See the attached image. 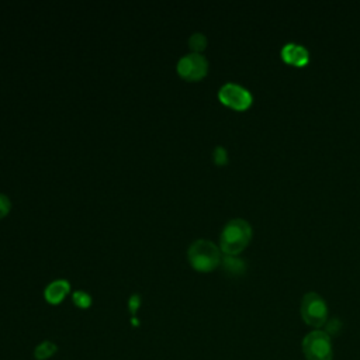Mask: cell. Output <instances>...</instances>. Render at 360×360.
Wrapping results in <instances>:
<instances>
[{
  "mask_svg": "<svg viewBox=\"0 0 360 360\" xmlns=\"http://www.w3.org/2000/svg\"><path fill=\"white\" fill-rule=\"evenodd\" d=\"M58 347L53 342H49V340H45L42 343H39L35 350H34V357L37 360H46L49 357H52L55 353H56Z\"/></svg>",
  "mask_w": 360,
  "mask_h": 360,
  "instance_id": "9c48e42d",
  "label": "cell"
},
{
  "mask_svg": "<svg viewBox=\"0 0 360 360\" xmlns=\"http://www.w3.org/2000/svg\"><path fill=\"white\" fill-rule=\"evenodd\" d=\"M281 58L290 65L304 66L309 59V52L301 44L288 42L281 48Z\"/></svg>",
  "mask_w": 360,
  "mask_h": 360,
  "instance_id": "52a82bcc",
  "label": "cell"
},
{
  "mask_svg": "<svg viewBox=\"0 0 360 360\" xmlns=\"http://www.w3.org/2000/svg\"><path fill=\"white\" fill-rule=\"evenodd\" d=\"M139 305H141V297H139L138 294H134V295L128 300V308H129V311H131L132 315L136 314Z\"/></svg>",
  "mask_w": 360,
  "mask_h": 360,
  "instance_id": "9a60e30c",
  "label": "cell"
},
{
  "mask_svg": "<svg viewBox=\"0 0 360 360\" xmlns=\"http://www.w3.org/2000/svg\"><path fill=\"white\" fill-rule=\"evenodd\" d=\"M73 302L79 307V308H89L91 304V297L82 290H77L73 292Z\"/></svg>",
  "mask_w": 360,
  "mask_h": 360,
  "instance_id": "7c38bea8",
  "label": "cell"
},
{
  "mask_svg": "<svg viewBox=\"0 0 360 360\" xmlns=\"http://www.w3.org/2000/svg\"><path fill=\"white\" fill-rule=\"evenodd\" d=\"M69 290H70L69 281L65 278H58L46 285L44 295L49 304H59L66 297Z\"/></svg>",
  "mask_w": 360,
  "mask_h": 360,
  "instance_id": "ba28073f",
  "label": "cell"
},
{
  "mask_svg": "<svg viewBox=\"0 0 360 360\" xmlns=\"http://www.w3.org/2000/svg\"><path fill=\"white\" fill-rule=\"evenodd\" d=\"M218 97L224 104L235 110H245L253 101V96L246 87L231 82L221 86Z\"/></svg>",
  "mask_w": 360,
  "mask_h": 360,
  "instance_id": "5b68a950",
  "label": "cell"
},
{
  "mask_svg": "<svg viewBox=\"0 0 360 360\" xmlns=\"http://www.w3.org/2000/svg\"><path fill=\"white\" fill-rule=\"evenodd\" d=\"M10 207H11L10 198H8L6 194L0 193V218H3L4 215H7V214H8Z\"/></svg>",
  "mask_w": 360,
  "mask_h": 360,
  "instance_id": "4fadbf2b",
  "label": "cell"
},
{
  "mask_svg": "<svg viewBox=\"0 0 360 360\" xmlns=\"http://www.w3.org/2000/svg\"><path fill=\"white\" fill-rule=\"evenodd\" d=\"M188 45H190V48H191L194 52H198V53H200V51H202V49L205 48V45H207V38H205V35L201 34V32H194V34H191V37L188 38Z\"/></svg>",
  "mask_w": 360,
  "mask_h": 360,
  "instance_id": "30bf717a",
  "label": "cell"
},
{
  "mask_svg": "<svg viewBox=\"0 0 360 360\" xmlns=\"http://www.w3.org/2000/svg\"><path fill=\"white\" fill-rule=\"evenodd\" d=\"M301 316L311 326H322L328 318V307L318 292H307L301 301Z\"/></svg>",
  "mask_w": 360,
  "mask_h": 360,
  "instance_id": "277c9868",
  "label": "cell"
},
{
  "mask_svg": "<svg viewBox=\"0 0 360 360\" xmlns=\"http://www.w3.org/2000/svg\"><path fill=\"white\" fill-rule=\"evenodd\" d=\"M177 72L181 77L188 80H198L208 72V60L198 52H191L181 56L177 62Z\"/></svg>",
  "mask_w": 360,
  "mask_h": 360,
  "instance_id": "8992f818",
  "label": "cell"
},
{
  "mask_svg": "<svg viewBox=\"0 0 360 360\" xmlns=\"http://www.w3.org/2000/svg\"><path fill=\"white\" fill-rule=\"evenodd\" d=\"M252 238V226L242 218H233L225 224L219 235L221 250L226 255H236L246 248Z\"/></svg>",
  "mask_w": 360,
  "mask_h": 360,
  "instance_id": "6da1fadb",
  "label": "cell"
},
{
  "mask_svg": "<svg viewBox=\"0 0 360 360\" xmlns=\"http://www.w3.org/2000/svg\"><path fill=\"white\" fill-rule=\"evenodd\" d=\"M214 160L219 165L225 163L228 160V155H226V150L222 148V146H217L215 150H214Z\"/></svg>",
  "mask_w": 360,
  "mask_h": 360,
  "instance_id": "5bb4252c",
  "label": "cell"
},
{
  "mask_svg": "<svg viewBox=\"0 0 360 360\" xmlns=\"http://www.w3.org/2000/svg\"><path fill=\"white\" fill-rule=\"evenodd\" d=\"M307 360H332L330 336L323 330H312L302 339Z\"/></svg>",
  "mask_w": 360,
  "mask_h": 360,
  "instance_id": "3957f363",
  "label": "cell"
},
{
  "mask_svg": "<svg viewBox=\"0 0 360 360\" xmlns=\"http://www.w3.org/2000/svg\"><path fill=\"white\" fill-rule=\"evenodd\" d=\"M224 267L232 273H239L243 270V262L239 257H233L231 255H226L224 257Z\"/></svg>",
  "mask_w": 360,
  "mask_h": 360,
  "instance_id": "8fae6325",
  "label": "cell"
},
{
  "mask_svg": "<svg viewBox=\"0 0 360 360\" xmlns=\"http://www.w3.org/2000/svg\"><path fill=\"white\" fill-rule=\"evenodd\" d=\"M187 256L191 266L200 271H210L215 269L222 259L219 248L208 239L194 240L188 248Z\"/></svg>",
  "mask_w": 360,
  "mask_h": 360,
  "instance_id": "7a4b0ae2",
  "label": "cell"
},
{
  "mask_svg": "<svg viewBox=\"0 0 360 360\" xmlns=\"http://www.w3.org/2000/svg\"><path fill=\"white\" fill-rule=\"evenodd\" d=\"M138 323H139V322H138V319L134 316V318H132V325H135V326H136Z\"/></svg>",
  "mask_w": 360,
  "mask_h": 360,
  "instance_id": "2e32d148",
  "label": "cell"
}]
</instances>
